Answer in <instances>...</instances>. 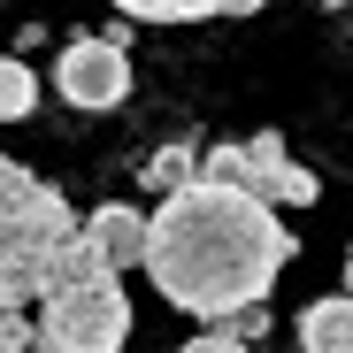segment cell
<instances>
[{
  "label": "cell",
  "instance_id": "cell-1",
  "mask_svg": "<svg viewBox=\"0 0 353 353\" xmlns=\"http://www.w3.org/2000/svg\"><path fill=\"white\" fill-rule=\"evenodd\" d=\"M292 261V230L276 223V208L215 192V185H185L176 200H161L146 215V276L169 307H185L200 323H230L269 300V284Z\"/></svg>",
  "mask_w": 353,
  "mask_h": 353
},
{
  "label": "cell",
  "instance_id": "cell-2",
  "mask_svg": "<svg viewBox=\"0 0 353 353\" xmlns=\"http://www.w3.org/2000/svg\"><path fill=\"white\" fill-rule=\"evenodd\" d=\"M77 246V215L62 192H46L23 161H0V300L39 307L54 261Z\"/></svg>",
  "mask_w": 353,
  "mask_h": 353
},
{
  "label": "cell",
  "instance_id": "cell-3",
  "mask_svg": "<svg viewBox=\"0 0 353 353\" xmlns=\"http://www.w3.org/2000/svg\"><path fill=\"white\" fill-rule=\"evenodd\" d=\"M123 338H131L123 284H85L62 300H39V345L54 353H123Z\"/></svg>",
  "mask_w": 353,
  "mask_h": 353
},
{
  "label": "cell",
  "instance_id": "cell-4",
  "mask_svg": "<svg viewBox=\"0 0 353 353\" xmlns=\"http://www.w3.org/2000/svg\"><path fill=\"white\" fill-rule=\"evenodd\" d=\"M54 92L70 108H85V115L123 108L131 100V46L123 39H70L54 54Z\"/></svg>",
  "mask_w": 353,
  "mask_h": 353
},
{
  "label": "cell",
  "instance_id": "cell-5",
  "mask_svg": "<svg viewBox=\"0 0 353 353\" xmlns=\"http://www.w3.org/2000/svg\"><path fill=\"white\" fill-rule=\"evenodd\" d=\"M239 161H246V200H261V208H315V200H323V176L292 161L276 131L246 139Z\"/></svg>",
  "mask_w": 353,
  "mask_h": 353
},
{
  "label": "cell",
  "instance_id": "cell-6",
  "mask_svg": "<svg viewBox=\"0 0 353 353\" xmlns=\"http://www.w3.org/2000/svg\"><path fill=\"white\" fill-rule=\"evenodd\" d=\"M77 239H85V254L100 261V276H123L131 261L146 269V215H139V208H123V200L92 208V215L77 223Z\"/></svg>",
  "mask_w": 353,
  "mask_h": 353
},
{
  "label": "cell",
  "instance_id": "cell-7",
  "mask_svg": "<svg viewBox=\"0 0 353 353\" xmlns=\"http://www.w3.org/2000/svg\"><path fill=\"white\" fill-rule=\"evenodd\" d=\"M300 353H353V300L330 292L300 315Z\"/></svg>",
  "mask_w": 353,
  "mask_h": 353
},
{
  "label": "cell",
  "instance_id": "cell-8",
  "mask_svg": "<svg viewBox=\"0 0 353 353\" xmlns=\"http://www.w3.org/2000/svg\"><path fill=\"white\" fill-rule=\"evenodd\" d=\"M139 185H146V192H161V200H176L185 185H200V154H192V146H161V154H146Z\"/></svg>",
  "mask_w": 353,
  "mask_h": 353
},
{
  "label": "cell",
  "instance_id": "cell-9",
  "mask_svg": "<svg viewBox=\"0 0 353 353\" xmlns=\"http://www.w3.org/2000/svg\"><path fill=\"white\" fill-rule=\"evenodd\" d=\"M39 108V77L23 54H0V123H23V115Z\"/></svg>",
  "mask_w": 353,
  "mask_h": 353
},
{
  "label": "cell",
  "instance_id": "cell-10",
  "mask_svg": "<svg viewBox=\"0 0 353 353\" xmlns=\"http://www.w3.org/2000/svg\"><path fill=\"white\" fill-rule=\"evenodd\" d=\"M223 0H123V23H208Z\"/></svg>",
  "mask_w": 353,
  "mask_h": 353
},
{
  "label": "cell",
  "instance_id": "cell-11",
  "mask_svg": "<svg viewBox=\"0 0 353 353\" xmlns=\"http://www.w3.org/2000/svg\"><path fill=\"white\" fill-rule=\"evenodd\" d=\"M185 353H246V345H239V338H223V330H208V338H192Z\"/></svg>",
  "mask_w": 353,
  "mask_h": 353
},
{
  "label": "cell",
  "instance_id": "cell-12",
  "mask_svg": "<svg viewBox=\"0 0 353 353\" xmlns=\"http://www.w3.org/2000/svg\"><path fill=\"white\" fill-rule=\"evenodd\" d=\"M345 300H353V254H345Z\"/></svg>",
  "mask_w": 353,
  "mask_h": 353
},
{
  "label": "cell",
  "instance_id": "cell-13",
  "mask_svg": "<svg viewBox=\"0 0 353 353\" xmlns=\"http://www.w3.org/2000/svg\"><path fill=\"white\" fill-rule=\"evenodd\" d=\"M31 353H54V345H31Z\"/></svg>",
  "mask_w": 353,
  "mask_h": 353
}]
</instances>
